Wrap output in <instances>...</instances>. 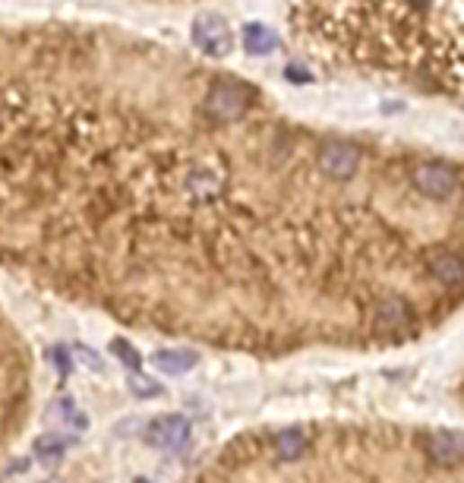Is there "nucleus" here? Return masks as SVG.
Segmentation results:
<instances>
[{"label":"nucleus","mask_w":464,"mask_h":483,"mask_svg":"<svg viewBox=\"0 0 464 483\" xmlns=\"http://www.w3.org/2000/svg\"><path fill=\"white\" fill-rule=\"evenodd\" d=\"M136 483H146V480H136Z\"/></svg>","instance_id":"obj_20"},{"label":"nucleus","mask_w":464,"mask_h":483,"mask_svg":"<svg viewBox=\"0 0 464 483\" xmlns=\"http://www.w3.org/2000/svg\"><path fill=\"white\" fill-rule=\"evenodd\" d=\"M225 171L219 168V165H196V168L187 171V177H183V193L190 196L193 202H215L221 193H225Z\"/></svg>","instance_id":"obj_6"},{"label":"nucleus","mask_w":464,"mask_h":483,"mask_svg":"<svg viewBox=\"0 0 464 483\" xmlns=\"http://www.w3.org/2000/svg\"><path fill=\"white\" fill-rule=\"evenodd\" d=\"M275 32L265 26H259V22H250V26L244 29V48L250 54H272L275 51Z\"/></svg>","instance_id":"obj_14"},{"label":"nucleus","mask_w":464,"mask_h":483,"mask_svg":"<svg viewBox=\"0 0 464 483\" xmlns=\"http://www.w3.org/2000/svg\"><path fill=\"white\" fill-rule=\"evenodd\" d=\"M426 272H430L433 282L442 284V288H461L464 284V256L455 250H445V246L430 250L426 253Z\"/></svg>","instance_id":"obj_8"},{"label":"nucleus","mask_w":464,"mask_h":483,"mask_svg":"<svg viewBox=\"0 0 464 483\" xmlns=\"http://www.w3.org/2000/svg\"><path fill=\"white\" fill-rule=\"evenodd\" d=\"M461 215H464V196H461Z\"/></svg>","instance_id":"obj_19"},{"label":"nucleus","mask_w":464,"mask_h":483,"mask_svg":"<svg viewBox=\"0 0 464 483\" xmlns=\"http://www.w3.org/2000/svg\"><path fill=\"white\" fill-rule=\"evenodd\" d=\"M70 357L79 363V367L89 370V373H104V361L92 348H85V344H76V348H70Z\"/></svg>","instance_id":"obj_17"},{"label":"nucleus","mask_w":464,"mask_h":483,"mask_svg":"<svg viewBox=\"0 0 464 483\" xmlns=\"http://www.w3.org/2000/svg\"><path fill=\"white\" fill-rule=\"evenodd\" d=\"M190 420L183 414H162V417L148 420L146 426V443L155 445V449H165V452H174L183 449L190 443Z\"/></svg>","instance_id":"obj_3"},{"label":"nucleus","mask_w":464,"mask_h":483,"mask_svg":"<svg viewBox=\"0 0 464 483\" xmlns=\"http://www.w3.org/2000/svg\"><path fill=\"white\" fill-rule=\"evenodd\" d=\"M48 414H51L54 420H60V424H67V426H73V430H79V433L89 430V417H85V414L79 411L76 405H73V398H67V395L54 398V405L48 407Z\"/></svg>","instance_id":"obj_13"},{"label":"nucleus","mask_w":464,"mask_h":483,"mask_svg":"<svg viewBox=\"0 0 464 483\" xmlns=\"http://www.w3.org/2000/svg\"><path fill=\"white\" fill-rule=\"evenodd\" d=\"M127 389L133 398H155V395H162L165 389L158 386L155 380H148L146 373H139V370H133V373H127Z\"/></svg>","instance_id":"obj_15"},{"label":"nucleus","mask_w":464,"mask_h":483,"mask_svg":"<svg viewBox=\"0 0 464 483\" xmlns=\"http://www.w3.org/2000/svg\"><path fill=\"white\" fill-rule=\"evenodd\" d=\"M250 108V89L237 79H215L206 95V114L219 123H231Z\"/></svg>","instance_id":"obj_1"},{"label":"nucleus","mask_w":464,"mask_h":483,"mask_svg":"<svg viewBox=\"0 0 464 483\" xmlns=\"http://www.w3.org/2000/svg\"><path fill=\"white\" fill-rule=\"evenodd\" d=\"M48 361L54 363V367H58V373L60 376H70L73 373V357H70V348H51L48 351Z\"/></svg>","instance_id":"obj_18"},{"label":"nucleus","mask_w":464,"mask_h":483,"mask_svg":"<svg viewBox=\"0 0 464 483\" xmlns=\"http://www.w3.org/2000/svg\"><path fill=\"white\" fill-rule=\"evenodd\" d=\"M414 187L430 200H445L451 196V190L458 187V174L445 165V161H424L414 171Z\"/></svg>","instance_id":"obj_7"},{"label":"nucleus","mask_w":464,"mask_h":483,"mask_svg":"<svg viewBox=\"0 0 464 483\" xmlns=\"http://www.w3.org/2000/svg\"><path fill=\"white\" fill-rule=\"evenodd\" d=\"M272 449H275L278 461H297V458H303V455H307V449H309L307 430H300V426L281 430L275 436V443H272Z\"/></svg>","instance_id":"obj_11"},{"label":"nucleus","mask_w":464,"mask_h":483,"mask_svg":"<svg viewBox=\"0 0 464 483\" xmlns=\"http://www.w3.org/2000/svg\"><path fill=\"white\" fill-rule=\"evenodd\" d=\"M426 455L439 468H455L464 461V436L455 430H433L426 433Z\"/></svg>","instance_id":"obj_9"},{"label":"nucleus","mask_w":464,"mask_h":483,"mask_svg":"<svg viewBox=\"0 0 464 483\" xmlns=\"http://www.w3.org/2000/svg\"><path fill=\"white\" fill-rule=\"evenodd\" d=\"M361 168V148L351 142H326L319 148V171L332 181H348Z\"/></svg>","instance_id":"obj_5"},{"label":"nucleus","mask_w":464,"mask_h":483,"mask_svg":"<svg viewBox=\"0 0 464 483\" xmlns=\"http://www.w3.org/2000/svg\"><path fill=\"white\" fill-rule=\"evenodd\" d=\"M67 449H70V439L67 436H60V433H45V436H39L32 443V452H35V458H39L41 464H58L60 458L67 455Z\"/></svg>","instance_id":"obj_12"},{"label":"nucleus","mask_w":464,"mask_h":483,"mask_svg":"<svg viewBox=\"0 0 464 483\" xmlns=\"http://www.w3.org/2000/svg\"><path fill=\"white\" fill-rule=\"evenodd\" d=\"M370 322L379 335H401L414 326V307L407 303V297L398 294H386L376 297L373 307H370Z\"/></svg>","instance_id":"obj_2"},{"label":"nucleus","mask_w":464,"mask_h":483,"mask_svg":"<svg viewBox=\"0 0 464 483\" xmlns=\"http://www.w3.org/2000/svg\"><path fill=\"white\" fill-rule=\"evenodd\" d=\"M196 363H200V354H196V351L174 348V351H155L152 354V367L165 376H183V373H190Z\"/></svg>","instance_id":"obj_10"},{"label":"nucleus","mask_w":464,"mask_h":483,"mask_svg":"<svg viewBox=\"0 0 464 483\" xmlns=\"http://www.w3.org/2000/svg\"><path fill=\"white\" fill-rule=\"evenodd\" d=\"M193 45L200 48L202 54H209V58H225L234 45V35L221 16L202 13L200 20L193 22Z\"/></svg>","instance_id":"obj_4"},{"label":"nucleus","mask_w":464,"mask_h":483,"mask_svg":"<svg viewBox=\"0 0 464 483\" xmlns=\"http://www.w3.org/2000/svg\"><path fill=\"white\" fill-rule=\"evenodd\" d=\"M111 351H114L117 357H120V363L123 367L129 370V373H133V370H139L142 367V357H139V351L133 348V344L129 342H123V338H114V342H111Z\"/></svg>","instance_id":"obj_16"}]
</instances>
